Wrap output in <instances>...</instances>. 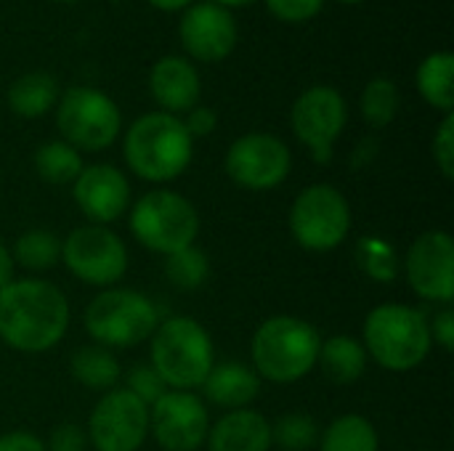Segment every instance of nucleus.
<instances>
[{"label":"nucleus","mask_w":454,"mask_h":451,"mask_svg":"<svg viewBox=\"0 0 454 451\" xmlns=\"http://www.w3.org/2000/svg\"><path fill=\"white\" fill-rule=\"evenodd\" d=\"M67 295L45 279H13L0 290V340L19 354H45L69 332Z\"/></svg>","instance_id":"f257e3e1"},{"label":"nucleus","mask_w":454,"mask_h":451,"mask_svg":"<svg viewBox=\"0 0 454 451\" xmlns=\"http://www.w3.org/2000/svg\"><path fill=\"white\" fill-rule=\"evenodd\" d=\"M319 330L293 314H277L258 324L250 340V362L263 383L293 385L317 369Z\"/></svg>","instance_id":"f03ea898"},{"label":"nucleus","mask_w":454,"mask_h":451,"mask_svg":"<svg viewBox=\"0 0 454 451\" xmlns=\"http://www.w3.org/2000/svg\"><path fill=\"white\" fill-rule=\"evenodd\" d=\"M122 154L128 167L149 183H170L186 173L194 154V138L184 120L168 112H146L130 122Z\"/></svg>","instance_id":"7ed1b4c3"},{"label":"nucleus","mask_w":454,"mask_h":451,"mask_svg":"<svg viewBox=\"0 0 454 451\" xmlns=\"http://www.w3.org/2000/svg\"><path fill=\"white\" fill-rule=\"evenodd\" d=\"M362 346L386 372H412L431 356V324L420 308L407 303H380L364 316Z\"/></svg>","instance_id":"20e7f679"},{"label":"nucleus","mask_w":454,"mask_h":451,"mask_svg":"<svg viewBox=\"0 0 454 451\" xmlns=\"http://www.w3.org/2000/svg\"><path fill=\"white\" fill-rule=\"evenodd\" d=\"M149 364L168 391H200L215 364L213 338L194 316L162 319L149 338Z\"/></svg>","instance_id":"39448f33"},{"label":"nucleus","mask_w":454,"mask_h":451,"mask_svg":"<svg viewBox=\"0 0 454 451\" xmlns=\"http://www.w3.org/2000/svg\"><path fill=\"white\" fill-rule=\"evenodd\" d=\"M160 322L162 319L154 300L128 287L101 290L82 314V327L88 338L109 351H128L149 343Z\"/></svg>","instance_id":"423d86ee"},{"label":"nucleus","mask_w":454,"mask_h":451,"mask_svg":"<svg viewBox=\"0 0 454 451\" xmlns=\"http://www.w3.org/2000/svg\"><path fill=\"white\" fill-rule=\"evenodd\" d=\"M200 210L173 189H152L128 210V229L141 247L157 255H173L192 247L200 237Z\"/></svg>","instance_id":"0eeeda50"},{"label":"nucleus","mask_w":454,"mask_h":451,"mask_svg":"<svg viewBox=\"0 0 454 451\" xmlns=\"http://www.w3.org/2000/svg\"><path fill=\"white\" fill-rule=\"evenodd\" d=\"M351 205L333 183H314L298 191L290 205L287 226L293 239L309 253H330L351 234Z\"/></svg>","instance_id":"6e6552de"},{"label":"nucleus","mask_w":454,"mask_h":451,"mask_svg":"<svg viewBox=\"0 0 454 451\" xmlns=\"http://www.w3.org/2000/svg\"><path fill=\"white\" fill-rule=\"evenodd\" d=\"M56 125L61 141L77 152L109 149L122 128V114L114 98L90 85L67 88L56 101Z\"/></svg>","instance_id":"1a4fd4ad"},{"label":"nucleus","mask_w":454,"mask_h":451,"mask_svg":"<svg viewBox=\"0 0 454 451\" xmlns=\"http://www.w3.org/2000/svg\"><path fill=\"white\" fill-rule=\"evenodd\" d=\"M61 263L82 284L109 290L128 274V247L109 226L85 223L61 239Z\"/></svg>","instance_id":"9d476101"},{"label":"nucleus","mask_w":454,"mask_h":451,"mask_svg":"<svg viewBox=\"0 0 454 451\" xmlns=\"http://www.w3.org/2000/svg\"><path fill=\"white\" fill-rule=\"evenodd\" d=\"M226 175L247 191H271L282 186L293 167L290 146L266 130H253L231 141L226 159Z\"/></svg>","instance_id":"9b49d317"},{"label":"nucleus","mask_w":454,"mask_h":451,"mask_svg":"<svg viewBox=\"0 0 454 451\" xmlns=\"http://www.w3.org/2000/svg\"><path fill=\"white\" fill-rule=\"evenodd\" d=\"M85 433L93 451H138L149 439V407L122 385L106 391L90 409Z\"/></svg>","instance_id":"f8f14e48"},{"label":"nucleus","mask_w":454,"mask_h":451,"mask_svg":"<svg viewBox=\"0 0 454 451\" xmlns=\"http://www.w3.org/2000/svg\"><path fill=\"white\" fill-rule=\"evenodd\" d=\"M348 120L346 98L333 85H311L306 88L290 112L293 133L303 146H309L314 162L327 165L335 152V141L340 138Z\"/></svg>","instance_id":"ddd939ff"},{"label":"nucleus","mask_w":454,"mask_h":451,"mask_svg":"<svg viewBox=\"0 0 454 451\" xmlns=\"http://www.w3.org/2000/svg\"><path fill=\"white\" fill-rule=\"evenodd\" d=\"M402 274L410 290L431 303L452 306L454 300V242L444 229H431L415 237L402 258Z\"/></svg>","instance_id":"4468645a"},{"label":"nucleus","mask_w":454,"mask_h":451,"mask_svg":"<svg viewBox=\"0 0 454 451\" xmlns=\"http://www.w3.org/2000/svg\"><path fill=\"white\" fill-rule=\"evenodd\" d=\"M207 431V404L197 391H165L149 407V436L162 451H200Z\"/></svg>","instance_id":"2eb2a0df"},{"label":"nucleus","mask_w":454,"mask_h":451,"mask_svg":"<svg viewBox=\"0 0 454 451\" xmlns=\"http://www.w3.org/2000/svg\"><path fill=\"white\" fill-rule=\"evenodd\" d=\"M130 181L128 175L106 162L85 165L80 175L72 183V197L80 213L96 223V226H109L128 215L133 197H130Z\"/></svg>","instance_id":"dca6fc26"},{"label":"nucleus","mask_w":454,"mask_h":451,"mask_svg":"<svg viewBox=\"0 0 454 451\" xmlns=\"http://www.w3.org/2000/svg\"><path fill=\"white\" fill-rule=\"evenodd\" d=\"M178 35L184 48L200 61H221L237 45V21L229 8L205 0L184 11Z\"/></svg>","instance_id":"f3484780"},{"label":"nucleus","mask_w":454,"mask_h":451,"mask_svg":"<svg viewBox=\"0 0 454 451\" xmlns=\"http://www.w3.org/2000/svg\"><path fill=\"white\" fill-rule=\"evenodd\" d=\"M149 90L154 101L168 114H181L197 106L202 82L197 66L184 56H162L152 64L149 72Z\"/></svg>","instance_id":"a211bd4d"},{"label":"nucleus","mask_w":454,"mask_h":451,"mask_svg":"<svg viewBox=\"0 0 454 451\" xmlns=\"http://www.w3.org/2000/svg\"><path fill=\"white\" fill-rule=\"evenodd\" d=\"M207 451H271V423L253 407L223 412L207 431Z\"/></svg>","instance_id":"6ab92c4d"},{"label":"nucleus","mask_w":454,"mask_h":451,"mask_svg":"<svg viewBox=\"0 0 454 451\" xmlns=\"http://www.w3.org/2000/svg\"><path fill=\"white\" fill-rule=\"evenodd\" d=\"M261 385L263 380L255 375L253 367L242 362H221V364L215 362L200 391L205 396L202 401L223 412H234V409H247L261 396Z\"/></svg>","instance_id":"aec40b11"},{"label":"nucleus","mask_w":454,"mask_h":451,"mask_svg":"<svg viewBox=\"0 0 454 451\" xmlns=\"http://www.w3.org/2000/svg\"><path fill=\"white\" fill-rule=\"evenodd\" d=\"M367 364H370V356H367L359 338H354V335H333V338L322 340L317 369L325 375L327 383H333L338 388L354 385V383H359L364 377Z\"/></svg>","instance_id":"412c9836"},{"label":"nucleus","mask_w":454,"mask_h":451,"mask_svg":"<svg viewBox=\"0 0 454 451\" xmlns=\"http://www.w3.org/2000/svg\"><path fill=\"white\" fill-rule=\"evenodd\" d=\"M59 96H61V90H59L56 77L51 72H43V69L19 74L8 85V93H5L8 106L19 117H27V120H35V117L48 114L56 106Z\"/></svg>","instance_id":"4be33fe9"},{"label":"nucleus","mask_w":454,"mask_h":451,"mask_svg":"<svg viewBox=\"0 0 454 451\" xmlns=\"http://www.w3.org/2000/svg\"><path fill=\"white\" fill-rule=\"evenodd\" d=\"M69 372L82 388L96 391V393L114 391V388H120V380H122V367H120V359L114 356V351L96 346V343L82 346L72 354Z\"/></svg>","instance_id":"5701e85b"},{"label":"nucleus","mask_w":454,"mask_h":451,"mask_svg":"<svg viewBox=\"0 0 454 451\" xmlns=\"http://www.w3.org/2000/svg\"><path fill=\"white\" fill-rule=\"evenodd\" d=\"M319 451H380L378 428L364 415H340L319 436Z\"/></svg>","instance_id":"b1692460"},{"label":"nucleus","mask_w":454,"mask_h":451,"mask_svg":"<svg viewBox=\"0 0 454 451\" xmlns=\"http://www.w3.org/2000/svg\"><path fill=\"white\" fill-rule=\"evenodd\" d=\"M452 74H454V56L452 51H434L428 53L420 66H418V90L420 96L442 109L444 114L452 112L454 106V88H452Z\"/></svg>","instance_id":"393cba45"},{"label":"nucleus","mask_w":454,"mask_h":451,"mask_svg":"<svg viewBox=\"0 0 454 451\" xmlns=\"http://www.w3.org/2000/svg\"><path fill=\"white\" fill-rule=\"evenodd\" d=\"M354 258H356V266L362 268V274L370 282L394 284L399 279V274H402V258H399L396 247L383 234L359 237V242L354 247Z\"/></svg>","instance_id":"a878e982"},{"label":"nucleus","mask_w":454,"mask_h":451,"mask_svg":"<svg viewBox=\"0 0 454 451\" xmlns=\"http://www.w3.org/2000/svg\"><path fill=\"white\" fill-rule=\"evenodd\" d=\"M11 255L16 266L40 274L61 263V239L51 229H27L16 237Z\"/></svg>","instance_id":"bb28decb"},{"label":"nucleus","mask_w":454,"mask_h":451,"mask_svg":"<svg viewBox=\"0 0 454 451\" xmlns=\"http://www.w3.org/2000/svg\"><path fill=\"white\" fill-rule=\"evenodd\" d=\"M82 167L80 152L67 141H45L35 152V170L51 186H72Z\"/></svg>","instance_id":"cd10ccee"},{"label":"nucleus","mask_w":454,"mask_h":451,"mask_svg":"<svg viewBox=\"0 0 454 451\" xmlns=\"http://www.w3.org/2000/svg\"><path fill=\"white\" fill-rule=\"evenodd\" d=\"M402 106L399 85L391 77H372L359 98V109L367 125L372 128H386L396 120Z\"/></svg>","instance_id":"c85d7f7f"},{"label":"nucleus","mask_w":454,"mask_h":451,"mask_svg":"<svg viewBox=\"0 0 454 451\" xmlns=\"http://www.w3.org/2000/svg\"><path fill=\"white\" fill-rule=\"evenodd\" d=\"M165 276L173 287H178L184 292H194V290L205 287L210 279V258L197 245L184 247L165 258Z\"/></svg>","instance_id":"c756f323"},{"label":"nucleus","mask_w":454,"mask_h":451,"mask_svg":"<svg viewBox=\"0 0 454 451\" xmlns=\"http://www.w3.org/2000/svg\"><path fill=\"white\" fill-rule=\"evenodd\" d=\"M322 436L319 423L311 415L290 412L271 423V447L279 451H311L317 449Z\"/></svg>","instance_id":"7c9ffc66"},{"label":"nucleus","mask_w":454,"mask_h":451,"mask_svg":"<svg viewBox=\"0 0 454 451\" xmlns=\"http://www.w3.org/2000/svg\"><path fill=\"white\" fill-rule=\"evenodd\" d=\"M122 380H125V391H130L138 401H144L146 407H152L168 388L165 383L160 380V375L152 369V364H133L128 372H122Z\"/></svg>","instance_id":"2f4dec72"},{"label":"nucleus","mask_w":454,"mask_h":451,"mask_svg":"<svg viewBox=\"0 0 454 451\" xmlns=\"http://www.w3.org/2000/svg\"><path fill=\"white\" fill-rule=\"evenodd\" d=\"M434 162L439 165L442 175L447 181L454 178V114L447 112L444 120L439 122L436 128V136H434Z\"/></svg>","instance_id":"473e14b6"},{"label":"nucleus","mask_w":454,"mask_h":451,"mask_svg":"<svg viewBox=\"0 0 454 451\" xmlns=\"http://www.w3.org/2000/svg\"><path fill=\"white\" fill-rule=\"evenodd\" d=\"M88 433L77 423H61L51 431L45 451H88Z\"/></svg>","instance_id":"72a5a7b5"},{"label":"nucleus","mask_w":454,"mask_h":451,"mask_svg":"<svg viewBox=\"0 0 454 451\" xmlns=\"http://www.w3.org/2000/svg\"><path fill=\"white\" fill-rule=\"evenodd\" d=\"M271 13L285 21H306L317 16L325 5V0H266Z\"/></svg>","instance_id":"f704fd0d"},{"label":"nucleus","mask_w":454,"mask_h":451,"mask_svg":"<svg viewBox=\"0 0 454 451\" xmlns=\"http://www.w3.org/2000/svg\"><path fill=\"white\" fill-rule=\"evenodd\" d=\"M431 324V340L434 346H439L444 354L454 351V311L452 306H442V311L434 314V319H428Z\"/></svg>","instance_id":"c9c22d12"},{"label":"nucleus","mask_w":454,"mask_h":451,"mask_svg":"<svg viewBox=\"0 0 454 451\" xmlns=\"http://www.w3.org/2000/svg\"><path fill=\"white\" fill-rule=\"evenodd\" d=\"M184 125H186V130H189V136H192V138H205V136H210V133L215 130V125H218V114H215L210 106L197 104V106H192V109L186 112Z\"/></svg>","instance_id":"e433bc0d"},{"label":"nucleus","mask_w":454,"mask_h":451,"mask_svg":"<svg viewBox=\"0 0 454 451\" xmlns=\"http://www.w3.org/2000/svg\"><path fill=\"white\" fill-rule=\"evenodd\" d=\"M0 451H45V441L29 431H8L0 436Z\"/></svg>","instance_id":"4c0bfd02"},{"label":"nucleus","mask_w":454,"mask_h":451,"mask_svg":"<svg viewBox=\"0 0 454 451\" xmlns=\"http://www.w3.org/2000/svg\"><path fill=\"white\" fill-rule=\"evenodd\" d=\"M13 268H16V263H13V255H11L8 245L0 239V290H3L8 282H13Z\"/></svg>","instance_id":"58836bf2"},{"label":"nucleus","mask_w":454,"mask_h":451,"mask_svg":"<svg viewBox=\"0 0 454 451\" xmlns=\"http://www.w3.org/2000/svg\"><path fill=\"white\" fill-rule=\"evenodd\" d=\"M149 3L157 5V8H162V11H178V8L189 5L192 0H149Z\"/></svg>","instance_id":"ea45409f"},{"label":"nucleus","mask_w":454,"mask_h":451,"mask_svg":"<svg viewBox=\"0 0 454 451\" xmlns=\"http://www.w3.org/2000/svg\"><path fill=\"white\" fill-rule=\"evenodd\" d=\"M213 3H218V5H223V8H229V5H245V3H250V0H213Z\"/></svg>","instance_id":"a19ab883"},{"label":"nucleus","mask_w":454,"mask_h":451,"mask_svg":"<svg viewBox=\"0 0 454 451\" xmlns=\"http://www.w3.org/2000/svg\"><path fill=\"white\" fill-rule=\"evenodd\" d=\"M343 3H362V0H343Z\"/></svg>","instance_id":"79ce46f5"},{"label":"nucleus","mask_w":454,"mask_h":451,"mask_svg":"<svg viewBox=\"0 0 454 451\" xmlns=\"http://www.w3.org/2000/svg\"><path fill=\"white\" fill-rule=\"evenodd\" d=\"M64 3H69V0H64Z\"/></svg>","instance_id":"37998d69"}]
</instances>
